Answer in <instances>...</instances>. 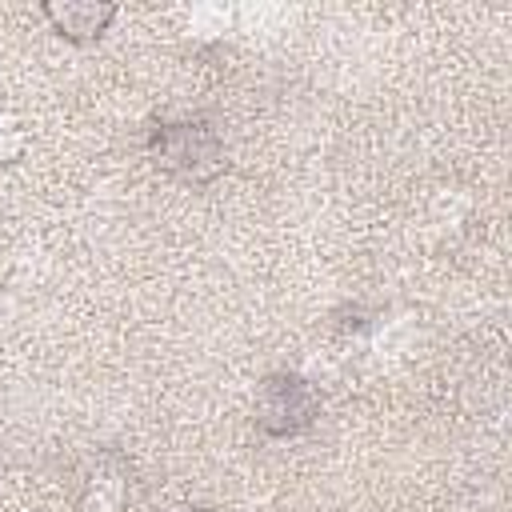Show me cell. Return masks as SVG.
Segmentation results:
<instances>
[{
    "instance_id": "cell-1",
    "label": "cell",
    "mask_w": 512,
    "mask_h": 512,
    "mask_svg": "<svg viewBox=\"0 0 512 512\" xmlns=\"http://www.w3.org/2000/svg\"><path fill=\"white\" fill-rule=\"evenodd\" d=\"M156 156H160L164 168H172L180 176H192V180H204V176H212L224 164L220 140L208 128H200V124L160 128L156 132Z\"/></svg>"
},
{
    "instance_id": "cell-2",
    "label": "cell",
    "mask_w": 512,
    "mask_h": 512,
    "mask_svg": "<svg viewBox=\"0 0 512 512\" xmlns=\"http://www.w3.org/2000/svg\"><path fill=\"white\" fill-rule=\"evenodd\" d=\"M312 416V392L300 380H272L264 384V400H260V424L272 432H292L300 424H308Z\"/></svg>"
},
{
    "instance_id": "cell-3",
    "label": "cell",
    "mask_w": 512,
    "mask_h": 512,
    "mask_svg": "<svg viewBox=\"0 0 512 512\" xmlns=\"http://www.w3.org/2000/svg\"><path fill=\"white\" fill-rule=\"evenodd\" d=\"M112 12H116L112 4H64V8H48V16L56 20V28L64 36H76V40L100 36L104 24L112 20Z\"/></svg>"
}]
</instances>
